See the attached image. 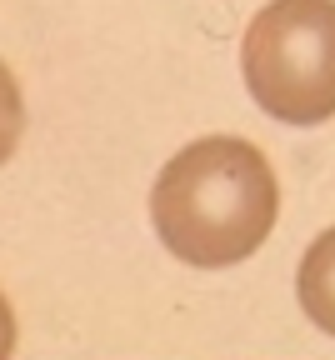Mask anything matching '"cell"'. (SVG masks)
<instances>
[{"label": "cell", "mask_w": 335, "mask_h": 360, "mask_svg": "<svg viewBox=\"0 0 335 360\" xmlns=\"http://www.w3.org/2000/svg\"><path fill=\"white\" fill-rule=\"evenodd\" d=\"M280 215V180L260 146L241 135H206L170 155L151 191V225L160 245L201 270L251 260Z\"/></svg>", "instance_id": "cell-1"}, {"label": "cell", "mask_w": 335, "mask_h": 360, "mask_svg": "<svg viewBox=\"0 0 335 360\" xmlns=\"http://www.w3.org/2000/svg\"><path fill=\"white\" fill-rule=\"evenodd\" d=\"M241 70L280 125H325L335 115V0H270L241 40Z\"/></svg>", "instance_id": "cell-2"}, {"label": "cell", "mask_w": 335, "mask_h": 360, "mask_svg": "<svg viewBox=\"0 0 335 360\" xmlns=\"http://www.w3.org/2000/svg\"><path fill=\"white\" fill-rule=\"evenodd\" d=\"M296 290H301V310L325 335H335V225L310 240V250L296 270Z\"/></svg>", "instance_id": "cell-3"}]
</instances>
